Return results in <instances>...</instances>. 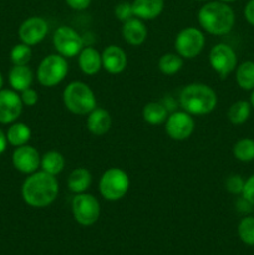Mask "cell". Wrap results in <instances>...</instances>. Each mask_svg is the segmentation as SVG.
Instances as JSON below:
<instances>
[{"mask_svg": "<svg viewBox=\"0 0 254 255\" xmlns=\"http://www.w3.org/2000/svg\"><path fill=\"white\" fill-rule=\"evenodd\" d=\"M249 102L252 105V109H254V90H252V94H251V99H249Z\"/></svg>", "mask_w": 254, "mask_h": 255, "instance_id": "obj_39", "label": "cell"}, {"mask_svg": "<svg viewBox=\"0 0 254 255\" xmlns=\"http://www.w3.org/2000/svg\"><path fill=\"white\" fill-rule=\"evenodd\" d=\"M92 176L89 169L80 168L74 169L67 177V188L75 194L85 193L91 187Z\"/></svg>", "mask_w": 254, "mask_h": 255, "instance_id": "obj_21", "label": "cell"}, {"mask_svg": "<svg viewBox=\"0 0 254 255\" xmlns=\"http://www.w3.org/2000/svg\"><path fill=\"white\" fill-rule=\"evenodd\" d=\"M243 15L246 21L252 26H254V0H249L247 2L243 10Z\"/></svg>", "mask_w": 254, "mask_h": 255, "instance_id": "obj_36", "label": "cell"}, {"mask_svg": "<svg viewBox=\"0 0 254 255\" xmlns=\"http://www.w3.org/2000/svg\"><path fill=\"white\" fill-rule=\"evenodd\" d=\"M129 189V177L124 169L112 168L102 173L99 181L100 194L104 199L110 202H116L124 198Z\"/></svg>", "mask_w": 254, "mask_h": 255, "instance_id": "obj_5", "label": "cell"}, {"mask_svg": "<svg viewBox=\"0 0 254 255\" xmlns=\"http://www.w3.org/2000/svg\"><path fill=\"white\" fill-rule=\"evenodd\" d=\"M77 64L85 75L94 76L102 69L101 54L95 47H84L77 55Z\"/></svg>", "mask_w": 254, "mask_h": 255, "instance_id": "obj_18", "label": "cell"}, {"mask_svg": "<svg viewBox=\"0 0 254 255\" xmlns=\"http://www.w3.org/2000/svg\"><path fill=\"white\" fill-rule=\"evenodd\" d=\"M209 65L221 79H226L238 66V57L236 51L229 45L217 44L209 51Z\"/></svg>", "mask_w": 254, "mask_h": 255, "instance_id": "obj_9", "label": "cell"}, {"mask_svg": "<svg viewBox=\"0 0 254 255\" xmlns=\"http://www.w3.org/2000/svg\"><path fill=\"white\" fill-rule=\"evenodd\" d=\"M147 35H148V31H147L146 25L143 20L138 17H132L122 25V37L131 46H139L143 44L147 39Z\"/></svg>", "mask_w": 254, "mask_h": 255, "instance_id": "obj_16", "label": "cell"}, {"mask_svg": "<svg viewBox=\"0 0 254 255\" xmlns=\"http://www.w3.org/2000/svg\"><path fill=\"white\" fill-rule=\"evenodd\" d=\"M167 136L173 141H186L192 136L194 131V120L188 112L176 111L168 115L166 120Z\"/></svg>", "mask_w": 254, "mask_h": 255, "instance_id": "obj_11", "label": "cell"}, {"mask_svg": "<svg viewBox=\"0 0 254 255\" xmlns=\"http://www.w3.org/2000/svg\"><path fill=\"white\" fill-rule=\"evenodd\" d=\"M7 143L14 147H20L27 144L31 138V129L24 122H14L9 127L6 133Z\"/></svg>", "mask_w": 254, "mask_h": 255, "instance_id": "obj_23", "label": "cell"}, {"mask_svg": "<svg viewBox=\"0 0 254 255\" xmlns=\"http://www.w3.org/2000/svg\"><path fill=\"white\" fill-rule=\"evenodd\" d=\"M206 37L199 29L193 26L182 29L174 39V49L177 54L187 60L198 56L204 49Z\"/></svg>", "mask_w": 254, "mask_h": 255, "instance_id": "obj_8", "label": "cell"}, {"mask_svg": "<svg viewBox=\"0 0 254 255\" xmlns=\"http://www.w3.org/2000/svg\"><path fill=\"white\" fill-rule=\"evenodd\" d=\"M112 126V119L111 115L106 111L105 109H96L92 110L89 115H87L86 120V127L89 129L90 133L94 136H104L110 131Z\"/></svg>", "mask_w": 254, "mask_h": 255, "instance_id": "obj_17", "label": "cell"}, {"mask_svg": "<svg viewBox=\"0 0 254 255\" xmlns=\"http://www.w3.org/2000/svg\"><path fill=\"white\" fill-rule=\"evenodd\" d=\"M40 162H41V157L37 149L29 144L16 147L12 153V166L20 173L27 174V176L39 169Z\"/></svg>", "mask_w": 254, "mask_h": 255, "instance_id": "obj_14", "label": "cell"}, {"mask_svg": "<svg viewBox=\"0 0 254 255\" xmlns=\"http://www.w3.org/2000/svg\"><path fill=\"white\" fill-rule=\"evenodd\" d=\"M244 179L242 178V176L239 174H232L228 178L226 179V183H224V187H226L227 191L231 194H242V191H243L244 187Z\"/></svg>", "mask_w": 254, "mask_h": 255, "instance_id": "obj_32", "label": "cell"}, {"mask_svg": "<svg viewBox=\"0 0 254 255\" xmlns=\"http://www.w3.org/2000/svg\"><path fill=\"white\" fill-rule=\"evenodd\" d=\"M34 74L27 65H14L9 72V84L15 91L22 92L31 87Z\"/></svg>", "mask_w": 254, "mask_h": 255, "instance_id": "obj_20", "label": "cell"}, {"mask_svg": "<svg viewBox=\"0 0 254 255\" xmlns=\"http://www.w3.org/2000/svg\"><path fill=\"white\" fill-rule=\"evenodd\" d=\"M71 209L75 221L84 227H90L96 223L101 213L100 202L96 197L86 192L75 194L71 202Z\"/></svg>", "mask_w": 254, "mask_h": 255, "instance_id": "obj_7", "label": "cell"}, {"mask_svg": "<svg viewBox=\"0 0 254 255\" xmlns=\"http://www.w3.org/2000/svg\"><path fill=\"white\" fill-rule=\"evenodd\" d=\"M252 111V105L246 100H238L229 106L227 117L233 125H242L249 119Z\"/></svg>", "mask_w": 254, "mask_h": 255, "instance_id": "obj_26", "label": "cell"}, {"mask_svg": "<svg viewBox=\"0 0 254 255\" xmlns=\"http://www.w3.org/2000/svg\"><path fill=\"white\" fill-rule=\"evenodd\" d=\"M40 167H41V171L56 177L57 174H60L64 171L65 158L60 152L49 151L41 157Z\"/></svg>", "mask_w": 254, "mask_h": 255, "instance_id": "obj_25", "label": "cell"}, {"mask_svg": "<svg viewBox=\"0 0 254 255\" xmlns=\"http://www.w3.org/2000/svg\"><path fill=\"white\" fill-rule=\"evenodd\" d=\"M114 14L117 20L122 22H126L127 20L134 17L133 9H132V2L129 1H121L115 6Z\"/></svg>", "mask_w": 254, "mask_h": 255, "instance_id": "obj_31", "label": "cell"}, {"mask_svg": "<svg viewBox=\"0 0 254 255\" xmlns=\"http://www.w3.org/2000/svg\"><path fill=\"white\" fill-rule=\"evenodd\" d=\"M196 1H207V0H196Z\"/></svg>", "mask_w": 254, "mask_h": 255, "instance_id": "obj_42", "label": "cell"}, {"mask_svg": "<svg viewBox=\"0 0 254 255\" xmlns=\"http://www.w3.org/2000/svg\"><path fill=\"white\" fill-rule=\"evenodd\" d=\"M59 196L56 177L44 171L29 174L21 186V197L32 208H45L54 203Z\"/></svg>", "mask_w": 254, "mask_h": 255, "instance_id": "obj_1", "label": "cell"}, {"mask_svg": "<svg viewBox=\"0 0 254 255\" xmlns=\"http://www.w3.org/2000/svg\"><path fill=\"white\" fill-rule=\"evenodd\" d=\"M6 147H7L6 134L2 132V129H0V156L6 151Z\"/></svg>", "mask_w": 254, "mask_h": 255, "instance_id": "obj_38", "label": "cell"}, {"mask_svg": "<svg viewBox=\"0 0 254 255\" xmlns=\"http://www.w3.org/2000/svg\"><path fill=\"white\" fill-rule=\"evenodd\" d=\"M49 32V24L44 17L31 16L25 20L19 27V39L29 46L40 44Z\"/></svg>", "mask_w": 254, "mask_h": 255, "instance_id": "obj_12", "label": "cell"}, {"mask_svg": "<svg viewBox=\"0 0 254 255\" xmlns=\"http://www.w3.org/2000/svg\"><path fill=\"white\" fill-rule=\"evenodd\" d=\"M218 97L211 86L201 82L188 84L179 94V105L192 116L208 115L216 109Z\"/></svg>", "mask_w": 254, "mask_h": 255, "instance_id": "obj_3", "label": "cell"}, {"mask_svg": "<svg viewBox=\"0 0 254 255\" xmlns=\"http://www.w3.org/2000/svg\"><path fill=\"white\" fill-rule=\"evenodd\" d=\"M242 197L254 206V174H252V176L244 182Z\"/></svg>", "mask_w": 254, "mask_h": 255, "instance_id": "obj_34", "label": "cell"}, {"mask_svg": "<svg viewBox=\"0 0 254 255\" xmlns=\"http://www.w3.org/2000/svg\"><path fill=\"white\" fill-rule=\"evenodd\" d=\"M236 82L244 91L254 90V61H244L236 67Z\"/></svg>", "mask_w": 254, "mask_h": 255, "instance_id": "obj_24", "label": "cell"}, {"mask_svg": "<svg viewBox=\"0 0 254 255\" xmlns=\"http://www.w3.org/2000/svg\"><path fill=\"white\" fill-rule=\"evenodd\" d=\"M142 117L149 125H161L166 122L167 117H168V110H167L166 105H163L162 102L152 101L144 105L143 110H142Z\"/></svg>", "mask_w": 254, "mask_h": 255, "instance_id": "obj_22", "label": "cell"}, {"mask_svg": "<svg viewBox=\"0 0 254 255\" xmlns=\"http://www.w3.org/2000/svg\"><path fill=\"white\" fill-rule=\"evenodd\" d=\"M2 86H4V77H2L1 72H0V90H2Z\"/></svg>", "mask_w": 254, "mask_h": 255, "instance_id": "obj_40", "label": "cell"}, {"mask_svg": "<svg viewBox=\"0 0 254 255\" xmlns=\"http://www.w3.org/2000/svg\"><path fill=\"white\" fill-rule=\"evenodd\" d=\"M69 72L66 57L59 54H51L44 57L36 71L37 81L45 87H54L65 80Z\"/></svg>", "mask_w": 254, "mask_h": 255, "instance_id": "obj_6", "label": "cell"}, {"mask_svg": "<svg viewBox=\"0 0 254 255\" xmlns=\"http://www.w3.org/2000/svg\"><path fill=\"white\" fill-rule=\"evenodd\" d=\"M134 16L141 20H154L164 9V0H133L132 1Z\"/></svg>", "mask_w": 254, "mask_h": 255, "instance_id": "obj_19", "label": "cell"}, {"mask_svg": "<svg viewBox=\"0 0 254 255\" xmlns=\"http://www.w3.org/2000/svg\"><path fill=\"white\" fill-rule=\"evenodd\" d=\"M20 97H21L22 104L29 107L35 106L37 104V101H39V94L36 92V90L31 89V87L24 90L21 92V95H20Z\"/></svg>", "mask_w": 254, "mask_h": 255, "instance_id": "obj_33", "label": "cell"}, {"mask_svg": "<svg viewBox=\"0 0 254 255\" xmlns=\"http://www.w3.org/2000/svg\"><path fill=\"white\" fill-rule=\"evenodd\" d=\"M65 107L75 115H89L97 107L96 96L87 84L82 81H72L62 92Z\"/></svg>", "mask_w": 254, "mask_h": 255, "instance_id": "obj_4", "label": "cell"}, {"mask_svg": "<svg viewBox=\"0 0 254 255\" xmlns=\"http://www.w3.org/2000/svg\"><path fill=\"white\" fill-rule=\"evenodd\" d=\"M239 239L247 246H254V217L247 216L241 219L237 227Z\"/></svg>", "mask_w": 254, "mask_h": 255, "instance_id": "obj_29", "label": "cell"}, {"mask_svg": "<svg viewBox=\"0 0 254 255\" xmlns=\"http://www.w3.org/2000/svg\"><path fill=\"white\" fill-rule=\"evenodd\" d=\"M198 22L202 29L214 36H223L232 31L236 14L229 4L223 1H209L198 10Z\"/></svg>", "mask_w": 254, "mask_h": 255, "instance_id": "obj_2", "label": "cell"}, {"mask_svg": "<svg viewBox=\"0 0 254 255\" xmlns=\"http://www.w3.org/2000/svg\"><path fill=\"white\" fill-rule=\"evenodd\" d=\"M102 67L109 74L117 75L125 71L127 67V55L117 45H109L101 54Z\"/></svg>", "mask_w": 254, "mask_h": 255, "instance_id": "obj_15", "label": "cell"}, {"mask_svg": "<svg viewBox=\"0 0 254 255\" xmlns=\"http://www.w3.org/2000/svg\"><path fill=\"white\" fill-rule=\"evenodd\" d=\"M52 44L57 54L64 57H75L84 49V40L81 35L70 26L57 27L54 32Z\"/></svg>", "mask_w": 254, "mask_h": 255, "instance_id": "obj_10", "label": "cell"}, {"mask_svg": "<svg viewBox=\"0 0 254 255\" xmlns=\"http://www.w3.org/2000/svg\"><path fill=\"white\" fill-rule=\"evenodd\" d=\"M237 208H238V211L243 212V213H249V212L253 209V204L249 203L248 201H246V199L243 198V197H241V199H239L238 202H237Z\"/></svg>", "mask_w": 254, "mask_h": 255, "instance_id": "obj_37", "label": "cell"}, {"mask_svg": "<svg viewBox=\"0 0 254 255\" xmlns=\"http://www.w3.org/2000/svg\"><path fill=\"white\" fill-rule=\"evenodd\" d=\"M219 1H223V2H227V4H229V2H234L237 1V0H219Z\"/></svg>", "mask_w": 254, "mask_h": 255, "instance_id": "obj_41", "label": "cell"}, {"mask_svg": "<svg viewBox=\"0 0 254 255\" xmlns=\"http://www.w3.org/2000/svg\"><path fill=\"white\" fill-rule=\"evenodd\" d=\"M182 67H183V57L179 56L178 54L167 52L162 55L158 60V70L162 74L168 75V76L181 71Z\"/></svg>", "mask_w": 254, "mask_h": 255, "instance_id": "obj_27", "label": "cell"}, {"mask_svg": "<svg viewBox=\"0 0 254 255\" xmlns=\"http://www.w3.org/2000/svg\"><path fill=\"white\" fill-rule=\"evenodd\" d=\"M91 1L92 0H65L67 6L71 7L72 10H77V11L86 10L91 5Z\"/></svg>", "mask_w": 254, "mask_h": 255, "instance_id": "obj_35", "label": "cell"}, {"mask_svg": "<svg viewBox=\"0 0 254 255\" xmlns=\"http://www.w3.org/2000/svg\"><path fill=\"white\" fill-rule=\"evenodd\" d=\"M233 156L237 161L248 163L254 161V139L252 138H242L234 143Z\"/></svg>", "mask_w": 254, "mask_h": 255, "instance_id": "obj_28", "label": "cell"}, {"mask_svg": "<svg viewBox=\"0 0 254 255\" xmlns=\"http://www.w3.org/2000/svg\"><path fill=\"white\" fill-rule=\"evenodd\" d=\"M21 97L15 90H0V124H14L22 114Z\"/></svg>", "mask_w": 254, "mask_h": 255, "instance_id": "obj_13", "label": "cell"}, {"mask_svg": "<svg viewBox=\"0 0 254 255\" xmlns=\"http://www.w3.org/2000/svg\"><path fill=\"white\" fill-rule=\"evenodd\" d=\"M32 57L31 46L24 44H17L10 51V60L14 65H27Z\"/></svg>", "mask_w": 254, "mask_h": 255, "instance_id": "obj_30", "label": "cell"}]
</instances>
